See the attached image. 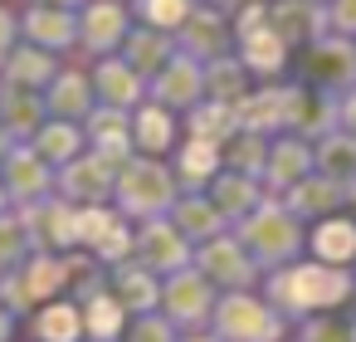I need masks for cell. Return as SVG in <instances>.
<instances>
[{
	"mask_svg": "<svg viewBox=\"0 0 356 342\" xmlns=\"http://www.w3.org/2000/svg\"><path fill=\"white\" fill-rule=\"evenodd\" d=\"M118 210L132 220H161L171 215V205L181 201L176 171H166L156 157H132L118 166Z\"/></svg>",
	"mask_w": 356,
	"mask_h": 342,
	"instance_id": "2",
	"label": "cell"
},
{
	"mask_svg": "<svg viewBox=\"0 0 356 342\" xmlns=\"http://www.w3.org/2000/svg\"><path fill=\"white\" fill-rule=\"evenodd\" d=\"M113 225H118V210H108V205H79V244L83 249H98Z\"/></svg>",
	"mask_w": 356,
	"mask_h": 342,
	"instance_id": "35",
	"label": "cell"
},
{
	"mask_svg": "<svg viewBox=\"0 0 356 342\" xmlns=\"http://www.w3.org/2000/svg\"><path fill=\"white\" fill-rule=\"evenodd\" d=\"M302 342H356V322H341L332 313L302 322Z\"/></svg>",
	"mask_w": 356,
	"mask_h": 342,
	"instance_id": "39",
	"label": "cell"
},
{
	"mask_svg": "<svg viewBox=\"0 0 356 342\" xmlns=\"http://www.w3.org/2000/svg\"><path fill=\"white\" fill-rule=\"evenodd\" d=\"M337 20H341V25H356V0H341V6H337Z\"/></svg>",
	"mask_w": 356,
	"mask_h": 342,
	"instance_id": "45",
	"label": "cell"
},
{
	"mask_svg": "<svg viewBox=\"0 0 356 342\" xmlns=\"http://www.w3.org/2000/svg\"><path fill=\"white\" fill-rule=\"evenodd\" d=\"M137 264L142 269H152L156 279L166 274H181V269H191L195 264V244L171 225V215H161V220H142V230H137Z\"/></svg>",
	"mask_w": 356,
	"mask_h": 342,
	"instance_id": "7",
	"label": "cell"
},
{
	"mask_svg": "<svg viewBox=\"0 0 356 342\" xmlns=\"http://www.w3.org/2000/svg\"><path fill=\"white\" fill-rule=\"evenodd\" d=\"M220 176V147L215 142H186L181 147V157H176V186L181 191H200V186H210Z\"/></svg>",
	"mask_w": 356,
	"mask_h": 342,
	"instance_id": "20",
	"label": "cell"
},
{
	"mask_svg": "<svg viewBox=\"0 0 356 342\" xmlns=\"http://www.w3.org/2000/svg\"><path fill=\"white\" fill-rule=\"evenodd\" d=\"M0 127H6L10 137H35V132L44 127V103H40V93L10 88L6 98H0Z\"/></svg>",
	"mask_w": 356,
	"mask_h": 342,
	"instance_id": "23",
	"label": "cell"
},
{
	"mask_svg": "<svg viewBox=\"0 0 356 342\" xmlns=\"http://www.w3.org/2000/svg\"><path fill=\"white\" fill-rule=\"evenodd\" d=\"M302 176H312V152H307L302 142H278V147H268V162H264V186H268V196H273V191L288 196Z\"/></svg>",
	"mask_w": 356,
	"mask_h": 342,
	"instance_id": "15",
	"label": "cell"
},
{
	"mask_svg": "<svg viewBox=\"0 0 356 342\" xmlns=\"http://www.w3.org/2000/svg\"><path fill=\"white\" fill-rule=\"evenodd\" d=\"M10 332H15V313L0 303V342H10Z\"/></svg>",
	"mask_w": 356,
	"mask_h": 342,
	"instance_id": "44",
	"label": "cell"
},
{
	"mask_svg": "<svg viewBox=\"0 0 356 342\" xmlns=\"http://www.w3.org/2000/svg\"><path fill=\"white\" fill-rule=\"evenodd\" d=\"M0 186H6V196L20 201V205H40L44 196H54V166L35 147H15L6 162H0Z\"/></svg>",
	"mask_w": 356,
	"mask_h": 342,
	"instance_id": "9",
	"label": "cell"
},
{
	"mask_svg": "<svg viewBox=\"0 0 356 342\" xmlns=\"http://www.w3.org/2000/svg\"><path fill=\"white\" fill-rule=\"evenodd\" d=\"M30 254H35V235H30L25 215H0V279L15 274Z\"/></svg>",
	"mask_w": 356,
	"mask_h": 342,
	"instance_id": "29",
	"label": "cell"
},
{
	"mask_svg": "<svg viewBox=\"0 0 356 342\" xmlns=\"http://www.w3.org/2000/svg\"><path fill=\"white\" fill-rule=\"evenodd\" d=\"M59 123H79V118H88L93 113V88L79 79V74H64L59 84H54V93H49V103H44Z\"/></svg>",
	"mask_w": 356,
	"mask_h": 342,
	"instance_id": "28",
	"label": "cell"
},
{
	"mask_svg": "<svg viewBox=\"0 0 356 342\" xmlns=\"http://www.w3.org/2000/svg\"><path fill=\"white\" fill-rule=\"evenodd\" d=\"M171 225H176L191 244H210V240L229 235V230H225L229 220L215 210V201H210V196H195V191H186V196L171 205Z\"/></svg>",
	"mask_w": 356,
	"mask_h": 342,
	"instance_id": "12",
	"label": "cell"
},
{
	"mask_svg": "<svg viewBox=\"0 0 356 342\" xmlns=\"http://www.w3.org/2000/svg\"><path fill=\"white\" fill-rule=\"evenodd\" d=\"M54 191H64L69 205H108L118 191V166L98 152H83L54 171Z\"/></svg>",
	"mask_w": 356,
	"mask_h": 342,
	"instance_id": "8",
	"label": "cell"
},
{
	"mask_svg": "<svg viewBox=\"0 0 356 342\" xmlns=\"http://www.w3.org/2000/svg\"><path fill=\"white\" fill-rule=\"evenodd\" d=\"M98 93H103V103L108 108H132L137 98H142V74L132 69V64H103L98 69Z\"/></svg>",
	"mask_w": 356,
	"mask_h": 342,
	"instance_id": "27",
	"label": "cell"
},
{
	"mask_svg": "<svg viewBox=\"0 0 356 342\" xmlns=\"http://www.w3.org/2000/svg\"><path fill=\"white\" fill-rule=\"evenodd\" d=\"M312 166H317V176L337 181L341 191L351 186V196H356V142H351V132H346V137L327 132V137L317 142V152H312Z\"/></svg>",
	"mask_w": 356,
	"mask_h": 342,
	"instance_id": "17",
	"label": "cell"
},
{
	"mask_svg": "<svg viewBox=\"0 0 356 342\" xmlns=\"http://www.w3.org/2000/svg\"><path fill=\"white\" fill-rule=\"evenodd\" d=\"M200 88H205V79L195 64H166L156 74V103L161 108H191L200 98Z\"/></svg>",
	"mask_w": 356,
	"mask_h": 342,
	"instance_id": "24",
	"label": "cell"
},
{
	"mask_svg": "<svg viewBox=\"0 0 356 342\" xmlns=\"http://www.w3.org/2000/svg\"><path fill=\"white\" fill-rule=\"evenodd\" d=\"M30 35H35V40H44V45H64V40L74 35V25H69V15H54V10H30Z\"/></svg>",
	"mask_w": 356,
	"mask_h": 342,
	"instance_id": "40",
	"label": "cell"
},
{
	"mask_svg": "<svg viewBox=\"0 0 356 342\" xmlns=\"http://www.w3.org/2000/svg\"><path fill=\"white\" fill-rule=\"evenodd\" d=\"M244 64L259 69V74H273L283 64V40L273 30H249L244 35Z\"/></svg>",
	"mask_w": 356,
	"mask_h": 342,
	"instance_id": "33",
	"label": "cell"
},
{
	"mask_svg": "<svg viewBox=\"0 0 356 342\" xmlns=\"http://www.w3.org/2000/svg\"><path fill=\"white\" fill-rule=\"evenodd\" d=\"M6 205H10V196H6V186H0V215H6Z\"/></svg>",
	"mask_w": 356,
	"mask_h": 342,
	"instance_id": "50",
	"label": "cell"
},
{
	"mask_svg": "<svg viewBox=\"0 0 356 342\" xmlns=\"http://www.w3.org/2000/svg\"><path fill=\"white\" fill-rule=\"evenodd\" d=\"M278 40H312V30H317V10L312 6H283L278 15H273V25H268Z\"/></svg>",
	"mask_w": 356,
	"mask_h": 342,
	"instance_id": "34",
	"label": "cell"
},
{
	"mask_svg": "<svg viewBox=\"0 0 356 342\" xmlns=\"http://www.w3.org/2000/svg\"><path fill=\"white\" fill-rule=\"evenodd\" d=\"M210 93H215V103H229V108H239V93H244V79H239V69L220 64V69H215V79H210Z\"/></svg>",
	"mask_w": 356,
	"mask_h": 342,
	"instance_id": "42",
	"label": "cell"
},
{
	"mask_svg": "<svg viewBox=\"0 0 356 342\" xmlns=\"http://www.w3.org/2000/svg\"><path fill=\"white\" fill-rule=\"evenodd\" d=\"M127 342H181V327L161 313H142L132 327H127Z\"/></svg>",
	"mask_w": 356,
	"mask_h": 342,
	"instance_id": "38",
	"label": "cell"
},
{
	"mask_svg": "<svg viewBox=\"0 0 356 342\" xmlns=\"http://www.w3.org/2000/svg\"><path fill=\"white\" fill-rule=\"evenodd\" d=\"M239 244H244L259 264L288 269V264L302 254L307 235H302V220H298L283 201H273V196H268L249 220H239Z\"/></svg>",
	"mask_w": 356,
	"mask_h": 342,
	"instance_id": "3",
	"label": "cell"
},
{
	"mask_svg": "<svg viewBox=\"0 0 356 342\" xmlns=\"http://www.w3.org/2000/svg\"><path fill=\"white\" fill-rule=\"evenodd\" d=\"M351 303H356V288H351ZM351 322H356V313H351Z\"/></svg>",
	"mask_w": 356,
	"mask_h": 342,
	"instance_id": "51",
	"label": "cell"
},
{
	"mask_svg": "<svg viewBox=\"0 0 356 342\" xmlns=\"http://www.w3.org/2000/svg\"><path fill=\"white\" fill-rule=\"evenodd\" d=\"M283 123L302 137H327L332 132V98H307V93H283Z\"/></svg>",
	"mask_w": 356,
	"mask_h": 342,
	"instance_id": "19",
	"label": "cell"
},
{
	"mask_svg": "<svg viewBox=\"0 0 356 342\" xmlns=\"http://www.w3.org/2000/svg\"><path fill=\"white\" fill-rule=\"evenodd\" d=\"M20 215H25L40 249H74L79 244V205H69L64 196H44L40 205H25Z\"/></svg>",
	"mask_w": 356,
	"mask_h": 342,
	"instance_id": "10",
	"label": "cell"
},
{
	"mask_svg": "<svg viewBox=\"0 0 356 342\" xmlns=\"http://www.w3.org/2000/svg\"><path fill=\"white\" fill-rule=\"evenodd\" d=\"M210 327L220 342H283V313H273L254 293H225Z\"/></svg>",
	"mask_w": 356,
	"mask_h": 342,
	"instance_id": "4",
	"label": "cell"
},
{
	"mask_svg": "<svg viewBox=\"0 0 356 342\" xmlns=\"http://www.w3.org/2000/svg\"><path fill=\"white\" fill-rule=\"evenodd\" d=\"M108 293H113V298H118L127 313H137V318L161 308V279H156L152 269L132 264V259L113 269V279H108Z\"/></svg>",
	"mask_w": 356,
	"mask_h": 342,
	"instance_id": "11",
	"label": "cell"
},
{
	"mask_svg": "<svg viewBox=\"0 0 356 342\" xmlns=\"http://www.w3.org/2000/svg\"><path fill=\"white\" fill-rule=\"evenodd\" d=\"M351 274L346 269H337V264H293V269H273V279H268V303L273 308H283V313H312V308H322V313H332V308H341L346 298H351Z\"/></svg>",
	"mask_w": 356,
	"mask_h": 342,
	"instance_id": "1",
	"label": "cell"
},
{
	"mask_svg": "<svg viewBox=\"0 0 356 342\" xmlns=\"http://www.w3.org/2000/svg\"><path fill=\"white\" fill-rule=\"evenodd\" d=\"M225 157H229V171H239V176H264L268 142H264L259 132H244V127H239V137L225 142Z\"/></svg>",
	"mask_w": 356,
	"mask_h": 342,
	"instance_id": "32",
	"label": "cell"
},
{
	"mask_svg": "<svg viewBox=\"0 0 356 342\" xmlns=\"http://www.w3.org/2000/svg\"><path fill=\"white\" fill-rule=\"evenodd\" d=\"M30 332H35L40 342H79V337H83V308L54 298V303H44V308L30 318Z\"/></svg>",
	"mask_w": 356,
	"mask_h": 342,
	"instance_id": "18",
	"label": "cell"
},
{
	"mask_svg": "<svg viewBox=\"0 0 356 342\" xmlns=\"http://www.w3.org/2000/svg\"><path fill=\"white\" fill-rule=\"evenodd\" d=\"M346 196H351V191H341V186L327 181V176H302V181L283 196V205H288L298 220H312V215H332Z\"/></svg>",
	"mask_w": 356,
	"mask_h": 342,
	"instance_id": "16",
	"label": "cell"
},
{
	"mask_svg": "<svg viewBox=\"0 0 356 342\" xmlns=\"http://www.w3.org/2000/svg\"><path fill=\"white\" fill-rule=\"evenodd\" d=\"M210 201H215V210H220L225 220H249V215L268 201V191H259V176L220 171V176L210 181Z\"/></svg>",
	"mask_w": 356,
	"mask_h": 342,
	"instance_id": "13",
	"label": "cell"
},
{
	"mask_svg": "<svg viewBox=\"0 0 356 342\" xmlns=\"http://www.w3.org/2000/svg\"><path fill=\"white\" fill-rule=\"evenodd\" d=\"M79 142H83V137H79V123H59V118H54V123H44V127L35 132V142H30V147H35V152L59 171V166H69L74 157H83V152H79Z\"/></svg>",
	"mask_w": 356,
	"mask_h": 342,
	"instance_id": "26",
	"label": "cell"
},
{
	"mask_svg": "<svg viewBox=\"0 0 356 342\" xmlns=\"http://www.w3.org/2000/svg\"><path fill=\"white\" fill-rule=\"evenodd\" d=\"M191 269H200L225 293H249L259 283V259L239 244V235H220L210 244H195V264Z\"/></svg>",
	"mask_w": 356,
	"mask_h": 342,
	"instance_id": "6",
	"label": "cell"
},
{
	"mask_svg": "<svg viewBox=\"0 0 356 342\" xmlns=\"http://www.w3.org/2000/svg\"><path fill=\"white\" fill-rule=\"evenodd\" d=\"M118 35H122V10L118 6H98L88 15V45L93 49H108V45H118Z\"/></svg>",
	"mask_w": 356,
	"mask_h": 342,
	"instance_id": "37",
	"label": "cell"
},
{
	"mask_svg": "<svg viewBox=\"0 0 356 342\" xmlns=\"http://www.w3.org/2000/svg\"><path fill=\"white\" fill-rule=\"evenodd\" d=\"M307 74L317 79V84H346V79H356V59H351V49L346 45H317L312 49V59H307Z\"/></svg>",
	"mask_w": 356,
	"mask_h": 342,
	"instance_id": "31",
	"label": "cell"
},
{
	"mask_svg": "<svg viewBox=\"0 0 356 342\" xmlns=\"http://www.w3.org/2000/svg\"><path fill=\"white\" fill-rule=\"evenodd\" d=\"M10 152H15V147H10V132H6V127H0V162H6Z\"/></svg>",
	"mask_w": 356,
	"mask_h": 342,
	"instance_id": "49",
	"label": "cell"
},
{
	"mask_svg": "<svg viewBox=\"0 0 356 342\" xmlns=\"http://www.w3.org/2000/svg\"><path fill=\"white\" fill-rule=\"evenodd\" d=\"M341 123H346V132H356V93L346 98V108H341Z\"/></svg>",
	"mask_w": 356,
	"mask_h": 342,
	"instance_id": "46",
	"label": "cell"
},
{
	"mask_svg": "<svg viewBox=\"0 0 356 342\" xmlns=\"http://www.w3.org/2000/svg\"><path fill=\"white\" fill-rule=\"evenodd\" d=\"M6 45H10V20L0 15V54H6Z\"/></svg>",
	"mask_w": 356,
	"mask_h": 342,
	"instance_id": "48",
	"label": "cell"
},
{
	"mask_svg": "<svg viewBox=\"0 0 356 342\" xmlns=\"http://www.w3.org/2000/svg\"><path fill=\"white\" fill-rule=\"evenodd\" d=\"M79 308H83V337H93V342H118V337H122V327H127V308H122L108 288L93 293V298H83Z\"/></svg>",
	"mask_w": 356,
	"mask_h": 342,
	"instance_id": "21",
	"label": "cell"
},
{
	"mask_svg": "<svg viewBox=\"0 0 356 342\" xmlns=\"http://www.w3.org/2000/svg\"><path fill=\"white\" fill-rule=\"evenodd\" d=\"M234 127H239V113L229 108V103H205V108H195L191 113V137L195 142H229L234 137Z\"/></svg>",
	"mask_w": 356,
	"mask_h": 342,
	"instance_id": "30",
	"label": "cell"
},
{
	"mask_svg": "<svg viewBox=\"0 0 356 342\" xmlns=\"http://www.w3.org/2000/svg\"><path fill=\"white\" fill-rule=\"evenodd\" d=\"M181 342H220V337H215V332H205V327H200V332H186V337H181Z\"/></svg>",
	"mask_w": 356,
	"mask_h": 342,
	"instance_id": "47",
	"label": "cell"
},
{
	"mask_svg": "<svg viewBox=\"0 0 356 342\" xmlns=\"http://www.w3.org/2000/svg\"><path fill=\"white\" fill-rule=\"evenodd\" d=\"M215 303H220V288L200 274V269H181L161 283V318H171L176 327L186 332H200L210 318H215Z\"/></svg>",
	"mask_w": 356,
	"mask_h": 342,
	"instance_id": "5",
	"label": "cell"
},
{
	"mask_svg": "<svg viewBox=\"0 0 356 342\" xmlns=\"http://www.w3.org/2000/svg\"><path fill=\"white\" fill-rule=\"evenodd\" d=\"M88 142H93V152L108 157L113 166L132 162V127H127V118H122L118 108H98V113H88Z\"/></svg>",
	"mask_w": 356,
	"mask_h": 342,
	"instance_id": "14",
	"label": "cell"
},
{
	"mask_svg": "<svg viewBox=\"0 0 356 342\" xmlns=\"http://www.w3.org/2000/svg\"><path fill=\"white\" fill-rule=\"evenodd\" d=\"M171 142H176V123H171V113H166L161 103H147V108L137 113L132 147L147 152V157H156V152H171Z\"/></svg>",
	"mask_w": 356,
	"mask_h": 342,
	"instance_id": "25",
	"label": "cell"
},
{
	"mask_svg": "<svg viewBox=\"0 0 356 342\" xmlns=\"http://www.w3.org/2000/svg\"><path fill=\"white\" fill-rule=\"evenodd\" d=\"M142 15L152 25H181L186 20V0H142Z\"/></svg>",
	"mask_w": 356,
	"mask_h": 342,
	"instance_id": "43",
	"label": "cell"
},
{
	"mask_svg": "<svg viewBox=\"0 0 356 342\" xmlns=\"http://www.w3.org/2000/svg\"><path fill=\"white\" fill-rule=\"evenodd\" d=\"M49 79H54V64H49L44 54H30V49H25V54H15V59H10V84H20V88H30V93H35V88H40V84H49Z\"/></svg>",
	"mask_w": 356,
	"mask_h": 342,
	"instance_id": "36",
	"label": "cell"
},
{
	"mask_svg": "<svg viewBox=\"0 0 356 342\" xmlns=\"http://www.w3.org/2000/svg\"><path fill=\"white\" fill-rule=\"evenodd\" d=\"M220 35H225V30H220L215 15H195V20H191V49L200 45V54H220V49H225Z\"/></svg>",
	"mask_w": 356,
	"mask_h": 342,
	"instance_id": "41",
	"label": "cell"
},
{
	"mask_svg": "<svg viewBox=\"0 0 356 342\" xmlns=\"http://www.w3.org/2000/svg\"><path fill=\"white\" fill-rule=\"evenodd\" d=\"M312 259L317 264H351L356 259V220H322L317 230H312Z\"/></svg>",
	"mask_w": 356,
	"mask_h": 342,
	"instance_id": "22",
	"label": "cell"
}]
</instances>
